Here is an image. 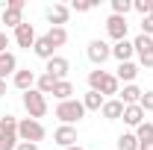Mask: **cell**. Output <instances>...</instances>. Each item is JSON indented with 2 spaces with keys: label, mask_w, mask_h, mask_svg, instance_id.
<instances>
[{
  "label": "cell",
  "mask_w": 153,
  "mask_h": 150,
  "mask_svg": "<svg viewBox=\"0 0 153 150\" xmlns=\"http://www.w3.org/2000/svg\"><path fill=\"white\" fill-rule=\"evenodd\" d=\"M36 38H38V36H36V27H33V24H27V21L15 30V44H18V47H24V50H33Z\"/></svg>",
  "instance_id": "obj_10"
},
{
  "label": "cell",
  "mask_w": 153,
  "mask_h": 150,
  "mask_svg": "<svg viewBox=\"0 0 153 150\" xmlns=\"http://www.w3.org/2000/svg\"><path fill=\"white\" fill-rule=\"evenodd\" d=\"M133 9V0H112V15H121L127 18V12Z\"/></svg>",
  "instance_id": "obj_29"
},
{
  "label": "cell",
  "mask_w": 153,
  "mask_h": 150,
  "mask_svg": "<svg viewBox=\"0 0 153 150\" xmlns=\"http://www.w3.org/2000/svg\"><path fill=\"white\" fill-rule=\"evenodd\" d=\"M6 47H9V36L0 30V53H6Z\"/></svg>",
  "instance_id": "obj_34"
},
{
  "label": "cell",
  "mask_w": 153,
  "mask_h": 150,
  "mask_svg": "<svg viewBox=\"0 0 153 150\" xmlns=\"http://www.w3.org/2000/svg\"><path fill=\"white\" fill-rule=\"evenodd\" d=\"M133 47H135V56H138V65L141 68H153V38L138 33L133 38Z\"/></svg>",
  "instance_id": "obj_5"
},
{
  "label": "cell",
  "mask_w": 153,
  "mask_h": 150,
  "mask_svg": "<svg viewBox=\"0 0 153 150\" xmlns=\"http://www.w3.org/2000/svg\"><path fill=\"white\" fill-rule=\"evenodd\" d=\"M33 53H36L38 59H44V62H47V59L56 56V47L47 41V36H38V38H36V44H33Z\"/></svg>",
  "instance_id": "obj_19"
},
{
  "label": "cell",
  "mask_w": 153,
  "mask_h": 150,
  "mask_svg": "<svg viewBox=\"0 0 153 150\" xmlns=\"http://www.w3.org/2000/svg\"><path fill=\"white\" fill-rule=\"evenodd\" d=\"M24 0H9L6 3V9H3V24L6 27H12V30H18L21 24H24Z\"/></svg>",
  "instance_id": "obj_7"
},
{
  "label": "cell",
  "mask_w": 153,
  "mask_h": 150,
  "mask_svg": "<svg viewBox=\"0 0 153 150\" xmlns=\"http://www.w3.org/2000/svg\"><path fill=\"white\" fill-rule=\"evenodd\" d=\"M112 56L118 59V65L121 62H133V56H135V47H133V41H115L112 44Z\"/></svg>",
  "instance_id": "obj_13"
},
{
  "label": "cell",
  "mask_w": 153,
  "mask_h": 150,
  "mask_svg": "<svg viewBox=\"0 0 153 150\" xmlns=\"http://www.w3.org/2000/svg\"><path fill=\"white\" fill-rule=\"evenodd\" d=\"M121 118H124L127 127H141V124L147 121V115H144V109H141L138 103H135V106H124V115H121Z\"/></svg>",
  "instance_id": "obj_14"
},
{
  "label": "cell",
  "mask_w": 153,
  "mask_h": 150,
  "mask_svg": "<svg viewBox=\"0 0 153 150\" xmlns=\"http://www.w3.org/2000/svg\"><path fill=\"white\" fill-rule=\"evenodd\" d=\"M127 30H130L127 18H121V15H109L106 18V33H109L112 41H124L127 38Z\"/></svg>",
  "instance_id": "obj_9"
},
{
  "label": "cell",
  "mask_w": 153,
  "mask_h": 150,
  "mask_svg": "<svg viewBox=\"0 0 153 150\" xmlns=\"http://www.w3.org/2000/svg\"><path fill=\"white\" fill-rule=\"evenodd\" d=\"M15 150H38V144H30V141H18Z\"/></svg>",
  "instance_id": "obj_35"
},
{
  "label": "cell",
  "mask_w": 153,
  "mask_h": 150,
  "mask_svg": "<svg viewBox=\"0 0 153 150\" xmlns=\"http://www.w3.org/2000/svg\"><path fill=\"white\" fill-rule=\"evenodd\" d=\"M150 3L153 0H133V9L141 15V18H147V15H150Z\"/></svg>",
  "instance_id": "obj_30"
},
{
  "label": "cell",
  "mask_w": 153,
  "mask_h": 150,
  "mask_svg": "<svg viewBox=\"0 0 153 150\" xmlns=\"http://www.w3.org/2000/svg\"><path fill=\"white\" fill-rule=\"evenodd\" d=\"M103 103H106V97H103V94H97V91H91V88L82 94V106H85V112H100V109H103Z\"/></svg>",
  "instance_id": "obj_20"
},
{
  "label": "cell",
  "mask_w": 153,
  "mask_h": 150,
  "mask_svg": "<svg viewBox=\"0 0 153 150\" xmlns=\"http://www.w3.org/2000/svg\"><path fill=\"white\" fill-rule=\"evenodd\" d=\"M135 138H138V144L153 141V124H150V121H144L141 127H135Z\"/></svg>",
  "instance_id": "obj_26"
},
{
  "label": "cell",
  "mask_w": 153,
  "mask_h": 150,
  "mask_svg": "<svg viewBox=\"0 0 153 150\" xmlns=\"http://www.w3.org/2000/svg\"><path fill=\"white\" fill-rule=\"evenodd\" d=\"M44 135H47V130H44L41 121H33V118H21V121H18V138H21V141L38 144Z\"/></svg>",
  "instance_id": "obj_4"
},
{
  "label": "cell",
  "mask_w": 153,
  "mask_h": 150,
  "mask_svg": "<svg viewBox=\"0 0 153 150\" xmlns=\"http://www.w3.org/2000/svg\"><path fill=\"white\" fill-rule=\"evenodd\" d=\"M53 141L56 144H62V147H74L76 144V127H56V132H53Z\"/></svg>",
  "instance_id": "obj_16"
},
{
  "label": "cell",
  "mask_w": 153,
  "mask_h": 150,
  "mask_svg": "<svg viewBox=\"0 0 153 150\" xmlns=\"http://www.w3.org/2000/svg\"><path fill=\"white\" fill-rule=\"evenodd\" d=\"M141 36H150L153 38V18H150V15L141 18Z\"/></svg>",
  "instance_id": "obj_33"
},
{
  "label": "cell",
  "mask_w": 153,
  "mask_h": 150,
  "mask_svg": "<svg viewBox=\"0 0 153 150\" xmlns=\"http://www.w3.org/2000/svg\"><path fill=\"white\" fill-rule=\"evenodd\" d=\"M115 147H118V150H138V138H135V132H121Z\"/></svg>",
  "instance_id": "obj_25"
},
{
  "label": "cell",
  "mask_w": 153,
  "mask_h": 150,
  "mask_svg": "<svg viewBox=\"0 0 153 150\" xmlns=\"http://www.w3.org/2000/svg\"><path fill=\"white\" fill-rule=\"evenodd\" d=\"M36 79H38L36 71H30V68H18L15 76H12V85H15L18 91H30V88H36Z\"/></svg>",
  "instance_id": "obj_11"
},
{
  "label": "cell",
  "mask_w": 153,
  "mask_h": 150,
  "mask_svg": "<svg viewBox=\"0 0 153 150\" xmlns=\"http://www.w3.org/2000/svg\"><path fill=\"white\" fill-rule=\"evenodd\" d=\"M115 76H118V82L133 85L135 76H138V65H135V62H121V65H118V71H115Z\"/></svg>",
  "instance_id": "obj_15"
},
{
  "label": "cell",
  "mask_w": 153,
  "mask_h": 150,
  "mask_svg": "<svg viewBox=\"0 0 153 150\" xmlns=\"http://www.w3.org/2000/svg\"><path fill=\"white\" fill-rule=\"evenodd\" d=\"M71 18V6H65V3H53L50 9H47V21H50V27H65Z\"/></svg>",
  "instance_id": "obj_12"
},
{
  "label": "cell",
  "mask_w": 153,
  "mask_h": 150,
  "mask_svg": "<svg viewBox=\"0 0 153 150\" xmlns=\"http://www.w3.org/2000/svg\"><path fill=\"white\" fill-rule=\"evenodd\" d=\"M100 115H103L106 121H121V115H124V103H121L118 97H109V100L103 103V109H100Z\"/></svg>",
  "instance_id": "obj_17"
},
{
  "label": "cell",
  "mask_w": 153,
  "mask_h": 150,
  "mask_svg": "<svg viewBox=\"0 0 153 150\" xmlns=\"http://www.w3.org/2000/svg\"><path fill=\"white\" fill-rule=\"evenodd\" d=\"M138 106L144 109V115H147V112H153V91H144V94H141V100H138Z\"/></svg>",
  "instance_id": "obj_32"
},
{
  "label": "cell",
  "mask_w": 153,
  "mask_h": 150,
  "mask_svg": "<svg viewBox=\"0 0 153 150\" xmlns=\"http://www.w3.org/2000/svg\"><path fill=\"white\" fill-rule=\"evenodd\" d=\"M56 82H59V79H53L50 74H38V79H36V88H38L41 94H44V97H47V94H53Z\"/></svg>",
  "instance_id": "obj_24"
},
{
  "label": "cell",
  "mask_w": 153,
  "mask_h": 150,
  "mask_svg": "<svg viewBox=\"0 0 153 150\" xmlns=\"http://www.w3.org/2000/svg\"><path fill=\"white\" fill-rule=\"evenodd\" d=\"M18 141V132H0V150H15Z\"/></svg>",
  "instance_id": "obj_27"
},
{
  "label": "cell",
  "mask_w": 153,
  "mask_h": 150,
  "mask_svg": "<svg viewBox=\"0 0 153 150\" xmlns=\"http://www.w3.org/2000/svg\"><path fill=\"white\" fill-rule=\"evenodd\" d=\"M118 94H121L118 100H121L124 106H135V103L141 100V94H144V91H141V88H138V85L133 82V85H124V91H118Z\"/></svg>",
  "instance_id": "obj_21"
},
{
  "label": "cell",
  "mask_w": 153,
  "mask_h": 150,
  "mask_svg": "<svg viewBox=\"0 0 153 150\" xmlns=\"http://www.w3.org/2000/svg\"><path fill=\"white\" fill-rule=\"evenodd\" d=\"M53 115H56V118L65 124V127H74V124H79V121L85 118V106H82V100L71 97V100L59 103L56 109H53Z\"/></svg>",
  "instance_id": "obj_2"
},
{
  "label": "cell",
  "mask_w": 153,
  "mask_h": 150,
  "mask_svg": "<svg viewBox=\"0 0 153 150\" xmlns=\"http://www.w3.org/2000/svg\"><path fill=\"white\" fill-rule=\"evenodd\" d=\"M85 56H88V62H91V65L103 68V62L112 56V47H109L103 38H94V41H88V47H85Z\"/></svg>",
  "instance_id": "obj_6"
},
{
  "label": "cell",
  "mask_w": 153,
  "mask_h": 150,
  "mask_svg": "<svg viewBox=\"0 0 153 150\" xmlns=\"http://www.w3.org/2000/svg\"><path fill=\"white\" fill-rule=\"evenodd\" d=\"M150 18H153V3H150Z\"/></svg>",
  "instance_id": "obj_39"
},
{
  "label": "cell",
  "mask_w": 153,
  "mask_h": 150,
  "mask_svg": "<svg viewBox=\"0 0 153 150\" xmlns=\"http://www.w3.org/2000/svg\"><path fill=\"white\" fill-rule=\"evenodd\" d=\"M21 103H24V109H27V115H30L33 121H38V118H44V115H47V97L38 91V88H30V91H24Z\"/></svg>",
  "instance_id": "obj_3"
},
{
  "label": "cell",
  "mask_w": 153,
  "mask_h": 150,
  "mask_svg": "<svg viewBox=\"0 0 153 150\" xmlns=\"http://www.w3.org/2000/svg\"><path fill=\"white\" fill-rule=\"evenodd\" d=\"M91 9H94L91 0H74L71 3V12H91Z\"/></svg>",
  "instance_id": "obj_31"
},
{
  "label": "cell",
  "mask_w": 153,
  "mask_h": 150,
  "mask_svg": "<svg viewBox=\"0 0 153 150\" xmlns=\"http://www.w3.org/2000/svg\"><path fill=\"white\" fill-rule=\"evenodd\" d=\"M65 150H85V147H79V144H74V147H65Z\"/></svg>",
  "instance_id": "obj_38"
},
{
  "label": "cell",
  "mask_w": 153,
  "mask_h": 150,
  "mask_svg": "<svg viewBox=\"0 0 153 150\" xmlns=\"http://www.w3.org/2000/svg\"><path fill=\"white\" fill-rule=\"evenodd\" d=\"M0 132H18V118L15 115H0Z\"/></svg>",
  "instance_id": "obj_28"
},
{
  "label": "cell",
  "mask_w": 153,
  "mask_h": 150,
  "mask_svg": "<svg viewBox=\"0 0 153 150\" xmlns=\"http://www.w3.org/2000/svg\"><path fill=\"white\" fill-rule=\"evenodd\" d=\"M138 150H153V141H144V144H138Z\"/></svg>",
  "instance_id": "obj_36"
},
{
  "label": "cell",
  "mask_w": 153,
  "mask_h": 150,
  "mask_svg": "<svg viewBox=\"0 0 153 150\" xmlns=\"http://www.w3.org/2000/svg\"><path fill=\"white\" fill-rule=\"evenodd\" d=\"M53 97H56L59 103L71 100V97H74V82H71V79H59V82H56V88H53Z\"/></svg>",
  "instance_id": "obj_22"
},
{
  "label": "cell",
  "mask_w": 153,
  "mask_h": 150,
  "mask_svg": "<svg viewBox=\"0 0 153 150\" xmlns=\"http://www.w3.org/2000/svg\"><path fill=\"white\" fill-rule=\"evenodd\" d=\"M68 71H71V62L65 56H53L44 62V74H50L53 79H68Z\"/></svg>",
  "instance_id": "obj_8"
},
{
  "label": "cell",
  "mask_w": 153,
  "mask_h": 150,
  "mask_svg": "<svg viewBox=\"0 0 153 150\" xmlns=\"http://www.w3.org/2000/svg\"><path fill=\"white\" fill-rule=\"evenodd\" d=\"M15 71H18V59H15V53H0V79L6 82V76H15Z\"/></svg>",
  "instance_id": "obj_18"
},
{
  "label": "cell",
  "mask_w": 153,
  "mask_h": 150,
  "mask_svg": "<svg viewBox=\"0 0 153 150\" xmlns=\"http://www.w3.org/2000/svg\"><path fill=\"white\" fill-rule=\"evenodd\" d=\"M88 88H91V91H97V94H103V97L109 100L112 94L121 91V82H118V76H115V74L103 71V68H97V71H91V74H88Z\"/></svg>",
  "instance_id": "obj_1"
},
{
  "label": "cell",
  "mask_w": 153,
  "mask_h": 150,
  "mask_svg": "<svg viewBox=\"0 0 153 150\" xmlns=\"http://www.w3.org/2000/svg\"><path fill=\"white\" fill-rule=\"evenodd\" d=\"M3 94H6V82L0 79V97H3Z\"/></svg>",
  "instance_id": "obj_37"
},
{
  "label": "cell",
  "mask_w": 153,
  "mask_h": 150,
  "mask_svg": "<svg viewBox=\"0 0 153 150\" xmlns=\"http://www.w3.org/2000/svg\"><path fill=\"white\" fill-rule=\"evenodd\" d=\"M44 36H47V41H50L53 47H65V44H68V30H65V27H50Z\"/></svg>",
  "instance_id": "obj_23"
}]
</instances>
